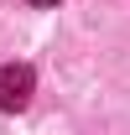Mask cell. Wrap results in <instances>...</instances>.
<instances>
[{
    "instance_id": "6da1fadb",
    "label": "cell",
    "mask_w": 130,
    "mask_h": 135,
    "mask_svg": "<svg viewBox=\"0 0 130 135\" xmlns=\"http://www.w3.org/2000/svg\"><path fill=\"white\" fill-rule=\"evenodd\" d=\"M31 68L26 62H11V68H0V109H26L31 104Z\"/></svg>"
},
{
    "instance_id": "7a4b0ae2",
    "label": "cell",
    "mask_w": 130,
    "mask_h": 135,
    "mask_svg": "<svg viewBox=\"0 0 130 135\" xmlns=\"http://www.w3.org/2000/svg\"><path fill=\"white\" fill-rule=\"evenodd\" d=\"M31 5H57V0H31Z\"/></svg>"
}]
</instances>
